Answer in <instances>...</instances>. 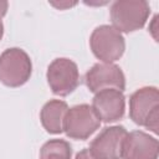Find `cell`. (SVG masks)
<instances>
[{
    "label": "cell",
    "mask_w": 159,
    "mask_h": 159,
    "mask_svg": "<svg viewBox=\"0 0 159 159\" xmlns=\"http://www.w3.org/2000/svg\"><path fill=\"white\" fill-rule=\"evenodd\" d=\"M2 35H4V24H2L1 19H0V41L2 39Z\"/></svg>",
    "instance_id": "obj_15"
},
{
    "label": "cell",
    "mask_w": 159,
    "mask_h": 159,
    "mask_svg": "<svg viewBox=\"0 0 159 159\" xmlns=\"http://www.w3.org/2000/svg\"><path fill=\"white\" fill-rule=\"evenodd\" d=\"M32 73L30 56L19 47L5 50L0 55V82L7 87H20L25 84Z\"/></svg>",
    "instance_id": "obj_3"
},
{
    "label": "cell",
    "mask_w": 159,
    "mask_h": 159,
    "mask_svg": "<svg viewBox=\"0 0 159 159\" xmlns=\"http://www.w3.org/2000/svg\"><path fill=\"white\" fill-rule=\"evenodd\" d=\"M72 148L63 139H51L46 142L40 152V159H71Z\"/></svg>",
    "instance_id": "obj_12"
},
{
    "label": "cell",
    "mask_w": 159,
    "mask_h": 159,
    "mask_svg": "<svg viewBox=\"0 0 159 159\" xmlns=\"http://www.w3.org/2000/svg\"><path fill=\"white\" fill-rule=\"evenodd\" d=\"M89 46L98 60L104 63H113L123 56L125 41L123 35L112 25H101L93 30Z\"/></svg>",
    "instance_id": "obj_4"
},
{
    "label": "cell",
    "mask_w": 159,
    "mask_h": 159,
    "mask_svg": "<svg viewBox=\"0 0 159 159\" xmlns=\"http://www.w3.org/2000/svg\"><path fill=\"white\" fill-rule=\"evenodd\" d=\"M46 78L52 93L61 97L68 96L80 83L78 67L70 58H56L48 65Z\"/></svg>",
    "instance_id": "obj_6"
},
{
    "label": "cell",
    "mask_w": 159,
    "mask_h": 159,
    "mask_svg": "<svg viewBox=\"0 0 159 159\" xmlns=\"http://www.w3.org/2000/svg\"><path fill=\"white\" fill-rule=\"evenodd\" d=\"M7 7H9V2L7 1H0V19L6 15Z\"/></svg>",
    "instance_id": "obj_14"
},
{
    "label": "cell",
    "mask_w": 159,
    "mask_h": 159,
    "mask_svg": "<svg viewBox=\"0 0 159 159\" xmlns=\"http://www.w3.org/2000/svg\"><path fill=\"white\" fill-rule=\"evenodd\" d=\"M127 130L123 125L104 128L89 144V152L96 159H120Z\"/></svg>",
    "instance_id": "obj_8"
},
{
    "label": "cell",
    "mask_w": 159,
    "mask_h": 159,
    "mask_svg": "<svg viewBox=\"0 0 159 159\" xmlns=\"http://www.w3.org/2000/svg\"><path fill=\"white\" fill-rule=\"evenodd\" d=\"M129 117L135 124L145 127L153 133H158L159 92L157 87H142L130 96Z\"/></svg>",
    "instance_id": "obj_1"
},
{
    "label": "cell",
    "mask_w": 159,
    "mask_h": 159,
    "mask_svg": "<svg viewBox=\"0 0 159 159\" xmlns=\"http://www.w3.org/2000/svg\"><path fill=\"white\" fill-rule=\"evenodd\" d=\"M87 88L97 93L102 89L114 88L120 92L125 88V77L122 68L114 63H96L84 75Z\"/></svg>",
    "instance_id": "obj_7"
},
{
    "label": "cell",
    "mask_w": 159,
    "mask_h": 159,
    "mask_svg": "<svg viewBox=\"0 0 159 159\" xmlns=\"http://www.w3.org/2000/svg\"><path fill=\"white\" fill-rule=\"evenodd\" d=\"M112 26L122 32H133L142 29L149 15L150 6L144 0H118L109 10Z\"/></svg>",
    "instance_id": "obj_2"
},
{
    "label": "cell",
    "mask_w": 159,
    "mask_h": 159,
    "mask_svg": "<svg viewBox=\"0 0 159 159\" xmlns=\"http://www.w3.org/2000/svg\"><path fill=\"white\" fill-rule=\"evenodd\" d=\"M158 139L142 130L127 133L122 147V159H158Z\"/></svg>",
    "instance_id": "obj_10"
},
{
    "label": "cell",
    "mask_w": 159,
    "mask_h": 159,
    "mask_svg": "<svg viewBox=\"0 0 159 159\" xmlns=\"http://www.w3.org/2000/svg\"><path fill=\"white\" fill-rule=\"evenodd\" d=\"M92 108L102 122H117L124 116L125 97L123 92L114 88L102 89L94 94L92 101Z\"/></svg>",
    "instance_id": "obj_9"
},
{
    "label": "cell",
    "mask_w": 159,
    "mask_h": 159,
    "mask_svg": "<svg viewBox=\"0 0 159 159\" xmlns=\"http://www.w3.org/2000/svg\"><path fill=\"white\" fill-rule=\"evenodd\" d=\"M68 106L65 101L51 99L46 102L40 112V120L47 133L60 134L63 132V120Z\"/></svg>",
    "instance_id": "obj_11"
},
{
    "label": "cell",
    "mask_w": 159,
    "mask_h": 159,
    "mask_svg": "<svg viewBox=\"0 0 159 159\" xmlns=\"http://www.w3.org/2000/svg\"><path fill=\"white\" fill-rule=\"evenodd\" d=\"M101 125V119L89 104H77L68 108L65 120L63 132L67 137L77 140L89 138Z\"/></svg>",
    "instance_id": "obj_5"
},
{
    "label": "cell",
    "mask_w": 159,
    "mask_h": 159,
    "mask_svg": "<svg viewBox=\"0 0 159 159\" xmlns=\"http://www.w3.org/2000/svg\"><path fill=\"white\" fill-rule=\"evenodd\" d=\"M75 159H96L92 154H91V152H89V149L87 148V149H83V150H81L77 155H76V158Z\"/></svg>",
    "instance_id": "obj_13"
}]
</instances>
